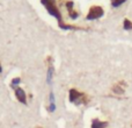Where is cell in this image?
Returning <instances> with one entry per match:
<instances>
[{
    "instance_id": "cell-5",
    "label": "cell",
    "mask_w": 132,
    "mask_h": 128,
    "mask_svg": "<svg viewBox=\"0 0 132 128\" xmlns=\"http://www.w3.org/2000/svg\"><path fill=\"white\" fill-rule=\"evenodd\" d=\"M14 91H15L16 99H18V100L20 101L21 104H23V105H27V94H26L24 90L21 89V87H16Z\"/></svg>"
},
{
    "instance_id": "cell-11",
    "label": "cell",
    "mask_w": 132,
    "mask_h": 128,
    "mask_svg": "<svg viewBox=\"0 0 132 128\" xmlns=\"http://www.w3.org/2000/svg\"><path fill=\"white\" fill-rule=\"evenodd\" d=\"M20 82H21V78H19V77L13 78V80L11 82V87L13 90H15L16 87H19V84H20Z\"/></svg>"
},
{
    "instance_id": "cell-3",
    "label": "cell",
    "mask_w": 132,
    "mask_h": 128,
    "mask_svg": "<svg viewBox=\"0 0 132 128\" xmlns=\"http://www.w3.org/2000/svg\"><path fill=\"white\" fill-rule=\"evenodd\" d=\"M103 14H104V11L101 6H92L89 8V12L87 14L86 19L87 20H97V19L102 18Z\"/></svg>"
},
{
    "instance_id": "cell-7",
    "label": "cell",
    "mask_w": 132,
    "mask_h": 128,
    "mask_svg": "<svg viewBox=\"0 0 132 128\" xmlns=\"http://www.w3.org/2000/svg\"><path fill=\"white\" fill-rule=\"evenodd\" d=\"M108 126L107 121H101L98 119H94L92 121V127L90 128H105Z\"/></svg>"
},
{
    "instance_id": "cell-12",
    "label": "cell",
    "mask_w": 132,
    "mask_h": 128,
    "mask_svg": "<svg viewBox=\"0 0 132 128\" xmlns=\"http://www.w3.org/2000/svg\"><path fill=\"white\" fill-rule=\"evenodd\" d=\"M111 1V6L112 7H119L121 5H123L126 0H110Z\"/></svg>"
},
{
    "instance_id": "cell-13",
    "label": "cell",
    "mask_w": 132,
    "mask_h": 128,
    "mask_svg": "<svg viewBox=\"0 0 132 128\" xmlns=\"http://www.w3.org/2000/svg\"><path fill=\"white\" fill-rule=\"evenodd\" d=\"M0 72H2V68H1V64H0Z\"/></svg>"
},
{
    "instance_id": "cell-6",
    "label": "cell",
    "mask_w": 132,
    "mask_h": 128,
    "mask_svg": "<svg viewBox=\"0 0 132 128\" xmlns=\"http://www.w3.org/2000/svg\"><path fill=\"white\" fill-rule=\"evenodd\" d=\"M73 6H74V2H73V1H67V2H66V8H67V11H68L70 18L73 19V20H75V19L79 16V13H78L77 11H74V9H73Z\"/></svg>"
},
{
    "instance_id": "cell-14",
    "label": "cell",
    "mask_w": 132,
    "mask_h": 128,
    "mask_svg": "<svg viewBox=\"0 0 132 128\" xmlns=\"http://www.w3.org/2000/svg\"><path fill=\"white\" fill-rule=\"evenodd\" d=\"M38 128H42V127H38Z\"/></svg>"
},
{
    "instance_id": "cell-4",
    "label": "cell",
    "mask_w": 132,
    "mask_h": 128,
    "mask_svg": "<svg viewBox=\"0 0 132 128\" xmlns=\"http://www.w3.org/2000/svg\"><path fill=\"white\" fill-rule=\"evenodd\" d=\"M48 71H46V83L49 85L52 84V79H53V73H55V68H53V64H52V58L49 56L48 57Z\"/></svg>"
},
{
    "instance_id": "cell-10",
    "label": "cell",
    "mask_w": 132,
    "mask_h": 128,
    "mask_svg": "<svg viewBox=\"0 0 132 128\" xmlns=\"http://www.w3.org/2000/svg\"><path fill=\"white\" fill-rule=\"evenodd\" d=\"M123 28H124V30H132V22L129 19H124Z\"/></svg>"
},
{
    "instance_id": "cell-8",
    "label": "cell",
    "mask_w": 132,
    "mask_h": 128,
    "mask_svg": "<svg viewBox=\"0 0 132 128\" xmlns=\"http://www.w3.org/2000/svg\"><path fill=\"white\" fill-rule=\"evenodd\" d=\"M48 111L50 113H53L56 111V99H55V93L52 91L50 92V105L48 107Z\"/></svg>"
},
{
    "instance_id": "cell-9",
    "label": "cell",
    "mask_w": 132,
    "mask_h": 128,
    "mask_svg": "<svg viewBox=\"0 0 132 128\" xmlns=\"http://www.w3.org/2000/svg\"><path fill=\"white\" fill-rule=\"evenodd\" d=\"M123 84H125V83H123V82H119L118 84H116L114 87H112V92L114 93H116V94H123L124 93V87H123Z\"/></svg>"
},
{
    "instance_id": "cell-2",
    "label": "cell",
    "mask_w": 132,
    "mask_h": 128,
    "mask_svg": "<svg viewBox=\"0 0 132 128\" xmlns=\"http://www.w3.org/2000/svg\"><path fill=\"white\" fill-rule=\"evenodd\" d=\"M68 99L74 105H86L89 101L88 96L86 93H82V92L78 91L77 89L70 90V92H68Z\"/></svg>"
},
{
    "instance_id": "cell-1",
    "label": "cell",
    "mask_w": 132,
    "mask_h": 128,
    "mask_svg": "<svg viewBox=\"0 0 132 128\" xmlns=\"http://www.w3.org/2000/svg\"><path fill=\"white\" fill-rule=\"evenodd\" d=\"M41 2H42V5H43V6L45 7V9L48 11V13L58 20V25H59V28H60V29H63V30L81 29L80 27H75V26L66 25V23L63 22L62 13H60V11L58 9L57 5H56V0H41Z\"/></svg>"
}]
</instances>
